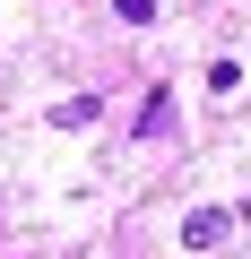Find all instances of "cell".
I'll list each match as a JSON object with an SVG mask.
<instances>
[{"instance_id": "cell-1", "label": "cell", "mask_w": 251, "mask_h": 259, "mask_svg": "<svg viewBox=\"0 0 251 259\" xmlns=\"http://www.w3.org/2000/svg\"><path fill=\"white\" fill-rule=\"evenodd\" d=\"M225 225H234L225 207H191V216H182V242H191V250H217V242H225Z\"/></svg>"}, {"instance_id": "cell-2", "label": "cell", "mask_w": 251, "mask_h": 259, "mask_svg": "<svg viewBox=\"0 0 251 259\" xmlns=\"http://www.w3.org/2000/svg\"><path fill=\"white\" fill-rule=\"evenodd\" d=\"M165 121H173V95H165V87H156V95H148V104H139V139H156V130H165Z\"/></svg>"}, {"instance_id": "cell-3", "label": "cell", "mask_w": 251, "mask_h": 259, "mask_svg": "<svg viewBox=\"0 0 251 259\" xmlns=\"http://www.w3.org/2000/svg\"><path fill=\"white\" fill-rule=\"evenodd\" d=\"M113 9H121V26H148V18H156V0H113Z\"/></svg>"}]
</instances>
